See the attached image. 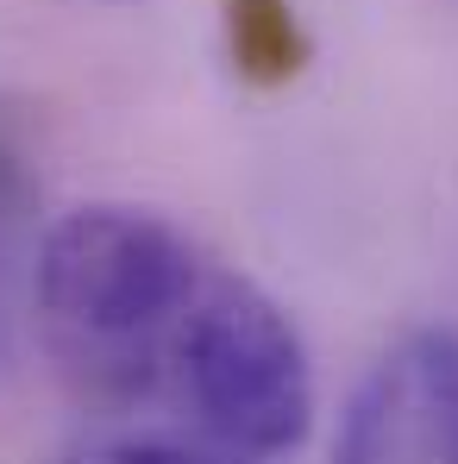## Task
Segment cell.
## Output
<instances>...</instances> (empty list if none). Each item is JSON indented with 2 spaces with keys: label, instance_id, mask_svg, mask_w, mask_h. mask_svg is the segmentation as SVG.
<instances>
[{
  "label": "cell",
  "instance_id": "cell-3",
  "mask_svg": "<svg viewBox=\"0 0 458 464\" xmlns=\"http://www.w3.org/2000/svg\"><path fill=\"white\" fill-rule=\"evenodd\" d=\"M57 464H232L227 452H208V446H189V440H88L76 452H63Z\"/></svg>",
  "mask_w": 458,
  "mask_h": 464
},
{
  "label": "cell",
  "instance_id": "cell-1",
  "mask_svg": "<svg viewBox=\"0 0 458 464\" xmlns=\"http://www.w3.org/2000/svg\"><path fill=\"white\" fill-rule=\"evenodd\" d=\"M32 314L44 358L88 408L170 414L232 464L302 446L314 371L296 320L151 208H70L38 245Z\"/></svg>",
  "mask_w": 458,
  "mask_h": 464
},
{
  "label": "cell",
  "instance_id": "cell-2",
  "mask_svg": "<svg viewBox=\"0 0 458 464\" xmlns=\"http://www.w3.org/2000/svg\"><path fill=\"white\" fill-rule=\"evenodd\" d=\"M333 464H458V333H402L352 389Z\"/></svg>",
  "mask_w": 458,
  "mask_h": 464
}]
</instances>
